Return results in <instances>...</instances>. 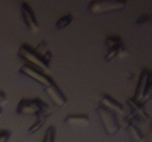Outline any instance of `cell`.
<instances>
[{
  "label": "cell",
  "instance_id": "6da1fadb",
  "mask_svg": "<svg viewBox=\"0 0 152 142\" xmlns=\"http://www.w3.org/2000/svg\"><path fill=\"white\" fill-rule=\"evenodd\" d=\"M17 54L28 64L46 74L50 72L52 54L46 41H42L36 48H33L29 44H22L19 47Z\"/></svg>",
  "mask_w": 152,
  "mask_h": 142
},
{
  "label": "cell",
  "instance_id": "7a4b0ae2",
  "mask_svg": "<svg viewBox=\"0 0 152 142\" xmlns=\"http://www.w3.org/2000/svg\"><path fill=\"white\" fill-rule=\"evenodd\" d=\"M49 106L41 99H23L19 102L16 112L18 115H30L37 118L48 112Z\"/></svg>",
  "mask_w": 152,
  "mask_h": 142
},
{
  "label": "cell",
  "instance_id": "3957f363",
  "mask_svg": "<svg viewBox=\"0 0 152 142\" xmlns=\"http://www.w3.org/2000/svg\"><path fill=\"white\" fill-rule=\"evenodd\" d=\"M96 111L105 133L108 135L117 134L121 129L117 114L99 104H98Z\"/></svg>",
  "mask_w": 152,
  "mask_h": 142
},
{
  "label": "cell",
  "instance_id": "277c9868",
  "mask_svg": "<svg viewBox=\"0 0 152 142\" xmlns=\"http://www.w3.org/2000/svg\"><path fill=\"white\" fill-rule=\"evenodd\" d=\"M151 72L148 70L143 69L140 75L133 99L144 105L151 99Z\"/></svg>",
  "mask_w": 152,
  "mask_h": 142
},
{
  "label": "cell",
  "instance_id": "5b68a950",
  "mask_svg": "<svg viewBox=\"0 0 152 142\" xmlns=\"http://www.w3.org/2000/svg\"><path fill=\"white\" fill-rule=\"evenodd\" d=\"M126 1H91L88 5V11L93 15L114 13L126 8Z\"/></svg>",
  "mask_w": 152,
  "mask_h": 142
},
{
  "label": "cell",
  "instance_id": "8992f818",
  "mask_svg": "<svg viewBox=\"0 0 152 142\" xmlns=\"http://www.w3.org/2000/svg\"><path fill=\"white\" fill-rule=\"evenodd\" d=\"M126 104L131 109V113L125 118L126 123L129 122H148L150 116L145 110L144 105L135 101L133 98L127 99Z\"/></svg>",
  "mask_w": 152,
  "mask_h": 142
},
{
  "label": "cell",
  "instance_id": "52a82bcc",
  "mask_svg": "<svg viewBox=\"0 0 152 142\" xmlns=\"http://www.w3.org/2000/svg\"><path fill=\"white\" fill-rule=\"evenodd\" d=\"M19 73L28 77L44 87H48L55 84V81L48 74L45 73L28 64H25L21 67L19 69Z\"/></svg>",
  "mask_w": 152,
  "mask_h": 142
},
{
  "label": "cell",
  "instance_id": "ba28073f",
  "mask_svg": "<svg viewBox=\"0 0 152 142\" xmlns=\"http://www.w3.org/2000/svg\"><path fill=\"white\" fill-rule=\"evenodd\" d=\"M108 47V53L104 59L107 62H110L117 56H122L126 53V47L123 39L119 36H109L105 39Z\"/></svg>",
  "mask_w": 152,
  "mask_h": 142
},
{
  "label": "cell",
  "instance_id": "9c48e42d",
  "mask_svg": "<svg viewBox=\"0 0 152 142\" xmlns=\"http://www.w3.org/2000/svg\"><path fill=\"white\" fill-rule=\"evenodd\" d=\"M21 13H22V19L27 28L32 33H38L39 30L38 22L36 19L35 14L34 10L31 8V6L26 1H23L21 4Z\"/></svg>",
  "mask_w": 152,
  "mask_h": 142
},
{
  "label": "cell",
  "instance_id": "30bf717a",
  "mask_svg": "<svg viewBox=\"0 0 152 142\" xmlns=\"http://www.w3.org/2000/svg\"><path fill=\"white\" fill-rule=\"evenodd\" d=\"M44 91L56 106L62 107L67 104V98L56 83L48 87H45Z\"/></svg>",
  "mask_w": 152,
  "mask_h": 142
},
{
  "label": "cell",
  "instance_id": "8fae6325",
  "mask_svg": "<svg viewBox=\"0 0 152 142\" xmlns=\"http://www.w3.org/2000/svg\"><path fill=\"white\" fill-rule=\"evenodd\" d=\"M99 104L103 107L115 112L116 114H122L124 112V107L120 102L108 94H102L99 100Z\"/></svg>",
  "mask_w": 152,
  "mask_h": 142
},
{
  "label": "cell",
  "instance_id": "7c38bea8",
  "mask_svg": "<svg viewBox=\"0 0 152 142\" xmlns=\"http://www.w3.org/2000/svg\"><path fill=\"white\" fill-rule=\"evenodd\" d=\"M63 121L68 125L86 127L90 123V119L86 114H71L67 115Z\"/></svg>",
  "mask_w": 152,
  "mask_h": 142
},
{
  "label": "cell",
  "instance_id": "4fadbf2b",
  "mask_svg": "<svg viewBox=\"0 0 152 142\" xmlns=\"http://www.w3.org/2000/svg\"><path fill=\"white\" fill-rule=\"evenodd\" d=\"M126 133L131 138L132 142H142L143 141V135L140 131V129L137 127L136 123H127L126 126Z\"/></svg>",
  "mask_w": 152,
  "mask_h": 142
},
{
  "label": "cell",
  "instance_id": "5bb4252c",
  "mask_svg": "<svg viewBox=\"0 0 152 142\" xmlns=\"http://www.w3.org/2000/svg\"><path fill=\"white\" fill-rule=\"evenodd\" d=\"M52 115H53V112H48L46 114H45L44 115H42V116L37 118V121H36L33 125H31V127H30V128L28 129V133H29L30 134H34V133H36L37 132H38L39 130L45 125V124L47 122L48 120L49 119V118H50Z\"/></svg>",
  "mask_w": 152,
  "mask_h": 142
},
{
  "label": "cell",
  "instance_id": "9a60e30c",
  "mask_svg": "<svg viewBox=\"0 0 152 142\" xmlns=\"http://www.w3.org/2000/svg\"><path fill=\"white\" fill-rule=\"evenodd\" d=\"M74 16L71 13H68L64 16L61 17L55 24V28L57 30H62L67 28L72 22Z\"/></svg>",
  "mask_w": 152,
  "mask_h": 142
},
{
  "label": "cell",
  "instance_id": "2e32d148",
  "mask_svg": "<svg viewBox=\"0 0 152 142\" xmlns=\"http://www.w3.org/2000/svg\"><path fill=\"white\" fill-rule=\"evenodd\" d=\"M56 135V130L55 126L50 125L45 133L42 142H55Z\"/></svg>",
  "mask_w": 152,
  "mask_h": 142
},
{
  "label": "cell",
  "instance_id": "e0dca14e",
  "mask_svg": "<svg viewBox=\"0 0 152 142\" xmlns=\"http://www.w3.org/2000/svg\"><path fill=\"white\" fill-rule=\"evenodd\" d=\"M11 134L8 130H0V142H8Z\"/></svg>",
  "mask_w": 152,
  "mask_h": 142
},
{
  "label": "cell",
  "instance_id": "ac0fdd59",
  "mask_svg": "<svg viewBox=\"0 0 152 142\" xmlns=\"http://www.w3.org/2000/svg\"><path fill=\"white\" fill-rule=\"evenodd\" d=\"M7 98L5 93L1 90V91H0V115L2 113V107H1V106H3V104H4L7 102Z\"/></svg>",
  "mask_w": 152,
  "mask_h": 142
},
{
  "label": "cell",
  "instance_id": "d6986e66",
  "mask_svg": "<svg viewBox=\"0 0 152 142\" xmlns=\"http://www.w3.org/2000/svg\"><path fill=\"white\" fill-rule=\"evenodd\" d=\"M150 20V16L148 15H142V16H140L136 21V24L137 25H141V24H144L145 22H148Z\"/></svg>",
  "mask_w": 152,
  "mask_h": 142
}]
</instances>
